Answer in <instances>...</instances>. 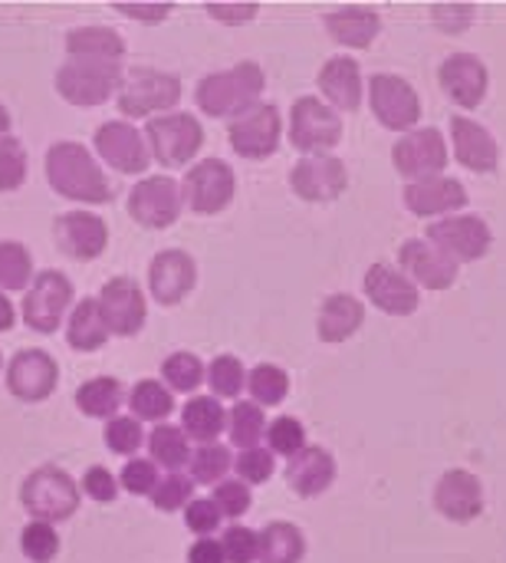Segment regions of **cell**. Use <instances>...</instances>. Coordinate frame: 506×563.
<instances>
[{
	"label": "cell",
	"mask_w": 506,
	"mask_h": 563,
	"mask_svg": "<svg viewBox=\"0 0 506 563\" xmlns=\"http://www.w3.org/2000/svg\"><path fill=\"white\" fill-rule=\"evenodd\" d=\"M339 475V465L329 449L323 445H306L293 459H286V485L293 488L296 498H319L333 488Z\"/></svg>",
	"instance_id": "obj_27"
},
{
	"label": "cell",
	"mask_w": 506,
	"mask_h": 563,
	"mask_svg": "<svg viewBox=\"0 0 506 563\" xmlns=\"http://www.w3.org/2000/svg\"><path fill=\"white\" fill-rule=\"evenodd\" d=\"M46 181L49 188L79 205H109L112 185L99 168L95 155L79 142H53L46 148Z\"/></svg>",
	"instance_id": "obj_1"
},
{
	"label": "cell",
	"mask_w": 506,
	"mask_h": 563,
	"mask_svg": "<svg viewBox=\"0 0 506 563\" xmlns=\"http://www.w3.org/2000/svg\"><path fill=\"white\" fill-rule=\"evenodd\" d=\"M234 468V455L227 445L221 442H211V445H198L191 452V462H188V475L194 485H217L227 478V472Z\"/></svg>",
	"instance_id": "obj_40"
},
{
	"label": "cell",
	"mask_w": 506,
	"mask_h": 563,
	"mask_svg": "<svg viewBox=\"0 0 506 563\" xmlns=\"http://www.w3.org/2000/svg\"><path fill=\"white\" fill-rule=\"evenodd\" d=\"M204 379H207V366H204L194 353H188V350L171 353V356L161 363V383H165L171 393L194 396V393L201 389Z\"/></svg>",
	"instance_id": "obj_39"
},
{
	"label": "cell",
	"mask_w": 506,
	"mask_h": 563,
	"mask_svg": "<svg viewBox=\"0 0 506 563\" xmlns=\"http://www.w3.org/2000/svg\"><path fill=\"white\" fill-rule=\"evenodd\" d=\"M398 264H402L405 277L415 287H425V290H448V287H454L458 271H461V264H454L451 257H445L425 238H408L398 247Z\"/></svg>",
	"instance_id": "obj_22"
},
{
	"label": "cell",
	"mask_w": 506,
	"mask_h": 563,
	"mask_svg": "<svg viewBox=\"0 0 506 563\" xmlns=\"http://www.w3.org/2000/svg\"><path fill=\"white\" fill-rule=\"evenodd\" d=\"M191 498H194V482H191V475H184V472H168V475H161V482H158L155 492H151V505H155L158 511H165V515L184 511Z\"/></svg>",
	"instance_id": "obj_47"
},
{
	"label": "cell",
	"mask_w": 506,
	"mask_h": 563,
	"mask_svg": "<svg viewBox=\"0 0 506 563\" xmlns=\"http://www.w3.org/2000/svg\"><path fill=\"white\" fill-rule=\"evenodd\" d=\"M188 563H227L221 541L214 538H198L188 551Z\"/></svg>",
	"instance_id": "obj_58"
},
{
	"label": "cell",
	"mask_w": 506,
	"mask_h": 563,
	"mask_svg": "<svg viewBox=\"0 0 506 563\" xmlns=\"http://www.w3.org/2000/svg\"><path fill=\"white\" fill-rule=\"evenodd\" d=\"M198 284V264L188 251H158L148 264V294L161 307H178Z\"/></svg>",
	"instance_id": "obj_20"
},
{
	"label": "cell",
	"mask_w": 506,
	"mask_h": 563,
	"mask_svg": "<svg viewBox=\"0 0 506 563\" xmlns=\"http://www.w3.org/2000/svg\"><path fill=\"white\" fill-rule=\"evenodd\" d=\"M227 432H230V445L234 449H257L267 435V416H263V406L250 402V399H240L230 406V416H227Z\"/></svg>",
	"instance_id": "obj_38"
},
{
	"label": "cell",
	"mask_w": 506,
	"mask_h": 563,
	"mask_svg": "<svg viewBox=\"0 0 506 563\" xmlns=\"http://www.w3.org/2000/svg\"><path fill=\"white\" fill-rule=\"evenodd\" d=\"M99 310L102 320L109 327L112 336L119 340H132L142 333L145 320H148V300L145 290L138 287V280L132 277H112L102 290H99Z\"/></svg>",
	"instance_id": "obj_15"
},
{
	"label": "cell",
	"mask_w": 506,
	"mask_h": 563,
	"mask_svg": "<svg viewBox=\"0 0 506 563\" xmlns=\"http://www.w3.org/2000/svg\"><path fill=\"white\" fill-rule=\"evenodd\" d=\"M349 185V168L339 155H303L293 172H290V188L310 201V205H326L336 201Z\"/></svg>",
	"instance_id": "obj_17"
},
{
	"label": "cell",
	"mask_w": 506,
	"mask_h": 563,
	"mask_svg": "<svg viewBox=\"0 0 506 563\" xmlns=\"http://www.w3.org/2000/svg\"><path fill=\"white\" fill-rule=\"evenodd\" d=\"M316 86H319L323 99L336 112H356L362 106L366 82H362L359 63L352 56H333V59H326L323 69H319V76H316Z\"/></svg>",
	"instance_id": "obj_28"
},
{
	"label": "cell",
	"mask_w": 506,
	"mask_h": 563,
	"mask_svg": "<svg viewBox=\"0 0 506 563\" xmlns=\"http://www.w3.org/2000/svg\"><path fill=\"white\" fill-rule=\"evenodd\" d=\"M125 399H128V389L115 376H95V379H89V383H82L76 389L79 412L89 416V419H102V422L115 419L122 412Z\"/></svg>",
	"instance_id": "obj_34"
},
{
	"label": "cell",
	"mask_w": 506,
	"mask_h": 563,
	"mask_svg": "<svg viewBox=\"0 0 506 563\" xmlns=\"http://www.w3.org/2000/svg\"><path fill=\"white\" fill-rule=\"evenodd\" d=\"M260 10V3H250V0H240V3H224V0H211L207 3V13L214 20H224V23H247L254 20Z\"/></svg>",
	"instance_id": "obj_57"
},
{
	"label": "cell",
	"mask_w": 506,
	"mask_h": 563,
	"mask_svg": "<svg viewBox=\"0 0 506 563\" xmlns=\"http://www.w3.org/2000/svg\"><path fill=\"white\" fill-rule=\"evenodd\" d=\"M181 432L191 445H211L227 432V409L214 396H191L181 406Z\"/></svg>",
	"instance_id": "obj_31"
},
{
	"label": "cell",
	"mask_w": 506,
	"mask_h": 563,
	"mask_svg": "<svg viewBox=\"0 0 506 563\" xmlns=\"http://www.w3.org/2000/svg\"><path fill=\"white\" fill-rule=\"evenodd\" d=\"M425 241H431L454 264H471V261H481L491 251L494 234H491V228H487V221L481 214L464 211V214H448V218L431 221Z\"/></svg>",
	"instance_id": "obj_10"
},
{
	"label": "cell",
	"mask_w": 506,
	"mask_h": 563,
	"mask_svg": "<svg viewBox=\"0 0 506 563\" xmlns=\"http://www.w3.org/2000/svg\"><path fill=\"white\" fill-rule=\"evenodd\" d=\"M438 82L441 89L448 92L451 102H458L461 109H477L491 89V73H487V63L477 56V53H451L441 69H438Z\"/></svg>",
	"instance_id": "obj_21"
},
{
	"label": "cell",
	"mask_w": 506,
	"mask_h": 563,
	"mask_svg": "<svg viewBox=\"0 0 506 563\" xmlns=\"http://www.w3.org/2000/svg\"><path fill=\"white\" fill-rule=\"evenodd\" d=\"M181 195H184L188 211L221 214L224 208H230V201L237 195L234 168L224 158H201L194 168H188V175L181 181Z\"/></svg>",
	"instance_id": "obj_11"
},
{
	"label": "cell",
	"mask_w": 506,
	"mask_h": 563,
	"mask_svg": "<svg viewBox=\"0 0 506 563\" xmlns=\"http://www.w3.org/2000/svg\"><path fill=\"white\" fill-rule=\"evenodd\" d=\"M125 406H128V412H132L138 422H155V426H161V422L175 412V393H171L161 379H138V383L128 389Z\"/></svg>",
	"instance_id": "obj_36"
},
{
	"label": "cell",
	"mask_w": 506,
	"mask_h": 563,
	"mask_svg": "<svg viewBox=\"0 0 506 563\" xmlns=\"http://www.w3.org/2000/svg\"><path fill=\"white\" fill-rule=\"evenodd\" d=\"M234 472L244 485H267L277 472V455L263 445L244 449L240 455H234Z\"/></svg>",
	"instance_id": "obj_49"
},
{
	"label": "cell",
	"mask_w": 506,
	"mask_h": 563,
	"mask_svg": "<svg viewBox=\"0 0 506 563\" xmlns=\"http://www.w3.org/2000/svg\"><path fill=\"white\" fill-rule=\"evenodd\" d=\"M26 148L16 135H3L0 139V195L16 191L26 181Z\"/></svg>",
	"instance_id": "obj_48"
},
{
	"label": "cell",
	"mask_w": 506,
	"mask_h": 563,
	"mask_svg": "<svg viewBox=\"0 0 506 563\" xmlns=\"http://www.w3.org/2000/svg\"><path fill=\"white\" fill-rule=\"evenodd\" d=\"M435 511L454 525H471L484 515V485L474 472L451 468L435 485Z\"/></svg>",
	"instance_id": "obj_23"
},
{
	"label": "cell",
	"mask_w": 506,
	"mask_h": 563,
	"mask_svg": "<svg viewBox=\"0 0 506 563\" xmlns=\"http://www.w3.org/2000/svg\"><path fill=\"white\" fill-rule=\"evenodd\" d=\"M468 188L451 175H435L405 185V208L418 218H448L468 208Z\"/></svg>",
	"instance_id": "obj_24"
},
{
	"label": "cell",
	"mask_w": 506,
	"mask_h": 563,
	"mask_svg": "<svg viewBox=\"0 0 506 563\" xmlns=\"http://www.w3.org/2000/svg\"><path fill=\"white\" fill-rule=\"evenodd\" d=\"M366 323V303L352 294H333L323 300L316 317V333L323 343H346Z\"/></svg>",
	"instance_id": "obj_30"
},
{
	"label": "cell",
	"mask_w": 506,
	"mask_h": 563,
	"mask_svg": "<svg viewBox=\"0 0 506 563\" xmlns=\"http://www.w3.org/2000/svg\"><path fill=\"white\" fill-rule=\"evenodd\" d=\"M20 551L30 563H53L59 554V534L56 525H43V521H30L20 531Z\"/></svg>",
	"instance_id": "obj_45"
},
{
	"label": "cell",
	"mask_w": 506,
	"mask_h": 563,
	"mask_svg": "<svg viewBox=\"0 0 506 563\" xmlns=\"http://www.w3.org/2000/svg\"><path fill=\"white\" fill-rule=\"evenodd\" d=\"M227 132H230V148L240 158L260 162V158H270L280 148L283 119H280V109L273 102H257L244 115L230 119Z\"/></svg>",
	"instance_id": "obj_14"
},
{
	"label": "cell",
	"mask_w": 506,
	"mask_h": 563,
	"mask_svg": "<svg viewBox=\"0 0 506 563\" xmlns=\"http://www.w3.org/2000/svg\"><path fill=\"white\" fill-rule=\"evenodd\" d=\"M323 26L329 30V36L349 49H366L375 43V36L382 33V16L372 7H336L323 16Z\"/></svg>",
	"instance_id": "obj_29"
},
{
	"label": "cell",
	"mask_w": 506,
	"mask_h": 563,
	"mask_svg": "<svg viewBox=\"0 0 506 563\" xmlns=\"http://www.w3.org/2000/svg\"><path fill=\"white\" fill-rule=\"evenodd\" d=\"M95 142V152L99 158L115 168L119 175H142L151 162L148 155V142H145V132L135 129L128 119H112V122H102L92 135Z\"/></svg>",
	"instance_id": "obj_16"
},
{
	"label": "cell",
	"mask_w": 506,
	"mask_h": 563,
	"mask_svg": "<svg viewBox=\"0 0 506 563\" xmlns=\"http://www.w3.org/2000/svg\"><path fill=\"white\" fill-rule=\"evenodd\" d=\"M82 492L79 482H72V475L59 465H40L23 478L20 488V505L30 515V521H43V525H63L79 511Z\"/></svg>",
	"instance_id": "obj_3"
},
{
	"label": "cell",
	"mask_w": 506,
	"mask_h": 563,
	"mask_svg": "<svg viewBox=\"0 0 506 563\" xmlns=\"http://www.w3.org/2000/svg\"><path fill=\"white\" fill-rule=\"evenodd\" d=\"M109 340H112V333H109V327L102 320L99 300L95 297L79 300L69 310V320H66V343H69V350H76V353H95Z\"/></svg>",
	"instance_id": "obj_32"
},
{
	"label": "cell",
	"mask_w": 506,
	"mask_h": 563,
	"mask_svg": "<svg viewBox=\"0 0 506 563\" xmlns=\"http://www.w3.org/2000/svg\"><path fill=\"white\" fill-rule=\"evenodd\" d=\"M286 135L300 155H329L342 142V115L323 96H300L290 109Z\"/></svg>",
	"instance_id": "obj_6"
},
{
	"label": "cell",
	"mask_w": 506,
	"mask_h": 563,
	"mask_svg": "<svg viewBox=\"0 0 506 563\" xmlns=\"http://www.w3.org/2000/svg\"><path fill=\"white\" fill-rule=\"evenodd\" d=\"M72 297H76V287L63 271L36 274L33 284L23 294V310H20L23 323L33 333H43V336L56 333L59 327H66V313H69Z\"/></svg>",
	"instance_id": "obj_8"
},
{
	"label": "cell",
	"mask_w": 506,
	"mask_h": 563,
	"mask_svg": "<svg viewBox=\"0 0 506 563\" xmlns=\"http://www.w3.org/2000/svg\"><path fill=\"white\" fill-rule=\"evenodd\" d=\"M214 399H237L247 389V369L237 356H217L207 363V379Z\"/></svg>",
	"instance_id": "obj_43"
},
{
	"label": "cell",
	"mask_w": 506,
	"mask_h": 563,
	"mask_svg": "<svg viewBox=\"0 0 506 563\" xmlns=\"http://www.w3.org/2000/svg\"><path fill=\"white\" fill-rule=\"evenodd\" d=\"M369 106L372 115L379 119V125L392 129V132H412L421 119V96L418 89L395 73H375L369 79Z\"/></svg>",
	"instance_id": "obj_9"
},
{
	"label": "cell",
	"mask_w": 506,
	"mask_h": 563,
	"mask_svg": "<svg viewBox=\"0 0 506 563\" xmlns=\"http://www.w3.org/2000/svg\"><path fill=\"white\" fill-rule=\"evenodd\" d=\"M33 257L20 241H0V290H26L33 284Z\"/></svg>",
	"instance_id": "obj_42"
},
{
	"label": "cell",
	"mask_w": 506,
	"mask_h": 563,
	"mask_svg": "<svg viewBox=\"0 0 506 563\" xmlns=\"http://www.w3.org/2000/svg\"><path fill=\"white\" fill-rule=\"evenodd\" d=\"M158 482H161V472H158V465L151 459H128L122 475H119L122 492H128L135 498H151Z\"/></svg>",
	"instance_id": "obj_50"
},
{
	"label": "cell",
	"mask_w": 506,
	"mask_h": 563,
	"mask_svg": "<svg viewBox=\"0 0 506 563\" xmlns=\"http://www.w3.org/2000/svg\"><path fill=\"white\" fill-rule=\"evenodd\" d=\"M184 211V195L181 181L171 175H148L128 191V214L135 224L148 231H165L171 228Z\"/></svg>",
	"instance_id": "obj_12"
},
{
	"label": "cell",
	"mask_w": 506,
	"mask_h": 563,
	"mask_svg": "<svg viewBox=\"0 0 506 563\" xmlns=\"http://www.w3.org/2000/svg\"><path fill=\"white\" fill-rule=\"evenodd\" d=\"M59 386V366L43 350H20L7 363V393L20 402H43Z\"/></svg>",
	"instance_id": "obj_18"
},
{
	"label": "cell",
	"mask_w": 506,
	"mask_h": 563,
	"mask_svg": "<svg viewBox=\"0 0 506 563\" xmlns=\"http://www.w3.org/2000/svg\"><path fill=\"white\" fill-rule=\"evenodd\" d=\"M184 525H188L191 534L211 538V534H217V528L224 525V515H221V508L214 505V498H191L188 508H184Z\"/></svg>",
	"instance_id": "obj_53"
},
{
	"label": "cell",
	"mask_w": 506,
	"mask_h": 563,
	"mask_svg": "<svg viewBox=\"0 0 506 563\" xmlns=\"http://www.w3.org/2000/svg\"><path fill=\"white\" fill-rule=\"evenodd\" d=\"M260 551L257 563H303L306 558V538L290 521H273L263 531H257Z\"/></svg>",
	"instance_id": "obj_35"
},
{
	"label": "cell",
	"mask_w": 506,
	"mask_h": 563,
	"mask_svg": "<svg viewBox=\"0 0 506 563\" xmlns=\"http://www.w3.org/2000/svg\"><path fill=\"white\" fill-rule=\"evenodd\" d=\"M474 20V3H435V23L441 30H464Z\"/></svg>",
	"instance_id": "obj_56"
},
{
	"label": "cell",
	"mask_w": 506,
	"mask_h": 563,
	"mask_svg": "<svg viewBox=\"0 0 506 563\" xmlns=\"http://www.w3.org/2000/svg\"><path fill=\"white\" fill-rule=\"evenodd\" d=\"M53 241L56 247L72 261H95L109 247V228L95 211H66L53 221Z\"/></svg>",
	"instance_id": "obj_19"
},
{
	"label": "cell",
	"mask_w": 506,
	"mask_h": 563,
	"mask_svg": "<svg viewBox=\"0 0 506 563\" xmlns=\"http://www.w3.org/2000/svg\"><path fill=\"white\" fill-rule=\"evenodd\" d=\"M66 53L69 59L119 63L125 56V40L112 26H76L66 33Z\"/></svg>",
	"instance_id": "obj_33"
},
{
	"label": "cell",
	"mask_w": 506,
	"mask_h": 563,
	"mask_svg": "<svg viewBox=\"0 0 506 563\" xmlns=\"http://www.w3.org/2000/svg\"><path fill=\"white\" fill-rule=\"evenodd\" d=\"M13 320H16V310H13L10 297L0 290V333H7V330L13 327Z\"/></svg>",
	"instance_id": "obj_59"
},
{
	"label": "cell",
	"mask_w": 506,
	"mask_h": 563,
	"mask_svg": "<svg viewBox=\"0 0 506 563\" xmlns=\"http://www.w3.org/2000/svg\"><path fill=\"white\" fill-rule=\"evenodd\" d=\"M115 102H119V112L128 119H148V115L155 119V115L175 112V106L181 102V79L165 69L132 66L122 76Z\"/></svg>",
	"instance_id": "obj_4"
},
{
	"label": "cell",
	"mask_w": 506,
	"mask_h": 563,
	"mask_svg": "<svg viewBox=\"0 0 506 563\" xmlns=\"http://www.w3.org/2000/svg\"><path fill=\"white\" fill-rule=\"evenodd\" d=\"M451 142H454V158L464 168H471L477 175L497 172V165H501V145L494 139V132L487 125H481L477 119L454 115L451 119Z\"/></svg>",
	"instance_id": "obj_26"
},
{
	"label": "cell",
	"mask_w": 506,
	"mask_h": 563,
	"mask_svg": "<svg viewBox=\"0 0 506 563\" xmlns=\"http://www.w3.org/2000/svg\"><path fill=\"white\" fill-rule=\"evenodd\" d=\"M119 13H125V16H132V20H145V23H158V20H165L175 7H171V0H115L112 3Z\"/></svg>",
	"instance_id": "obj_55"
},
{
	"label": "cell",
	"mask_w": 506,
	"mask_h": 563,
	"mask_svg": "<svg viewBox=\"0 0 506 563\" xmlns=\"http://www.w3.org/2000/svg\"><path fill=\"white\" fill-rule=\"evenodd\" d=\"M263 89H267V76L260 63L244 59L230 69L207 73L194 89V102L211 119H227V115L237 119L260 102Z\"/></svg>",
	"instance_id": "obj_2"
},
{
	"label": "cell",
	"mask_w": 506,
	"mask_h": 563,
	"mask_svg": "<svg viewBox=\"0 0 506 563\" xmlns=\"http://www.w3.org/2000/svg\"><path fill=\"white\" fill-rule=\"evenodd\" d=\"M263 439H267V449L273 455H280V459H293L296 452L306 449V429L293 416H280V419L267 422V435Z\"/></svg>",
	"instance_id": "obj_46"
},
{
	"label": "cell",
	"mask_w": 506,
	"mask_h": 563,
	"mask_svg": "<svg viewBox=\"0 0 506 563\" xmlns=\"http://www.w3.org/2000/svg\"><path fill=\"white\" fill-rule=\"evenodd\" d=\"M247 393L257 406H280L290 396V376L273 363H260L247 373Z\"/></svg>",
	"instance_id": "obj_41"
},
{
	"label": "cell",
	"mask_w": 506,
	"mask_h": 563,
	"mask_svg": "<svg viewBox=\"0 0 506 563\" xmlns=\"http://www.w3.org/2000/svg\"><path fill=\"white\" fill-rule=\"evenodd\" d=\"M366 297L389 317H412L421 303L418 287L392 264H372L366 271Z\"/></svg>",
	"instance_id": "obj_25"
},
{
	"label": "cell",
	"mask_w": 506,
	"mask_h": 563,
	"mask_svg": "<svg viewBox=\"0 0 506 563\" xmlns=\"http://www.w3.org/2000/svg\"><path fill=\"white\" fill-rule=\"evenodd\" d=\"M119 478L105 468V465H92V468H86V475H82V482H79V492L86 495V498H92L95 505H112L115 498H119Z\"/></svg>",
	"instance_id": "obj_54"
},
{
	"label": "cell",
	"mask_w": 506,
	"mask_h": 563,
	"mask_svg": "<svg viewBox=\"0 0 506 563\" xmlns=\"http://www.w3.org/2000/svg\"><path fill=\"white\" fill-rule=\"evenodd\" d=\"M145 142H148V155L161 165V168H181L188 165L201 145H204V129L198 122V115L191 112H165L145 122Z\"/></svg>",
	"instance_id": "obj_5"
},
{
	"label": "cell",
	"mask_w": 506,
	"mask_h": 563,
	"mask_svg": "<svg viewBox=\"0 0 506 563\" xmlns=\"http://www.w3.org/2000/svg\"><path fill=\"white\" fill-rule=\"evenodd\" d=\"M221 548L227 563H257V551H260V538L257 531L244 528V525H230L221 534Z\"/></svg>",
	"instance_id": "obj_52"
},
{
	"label": "cell",
	"mask_w": 506,
	"mask_h": 563,
	"mask_svg": "<svg viewBox=\"0 0 506 563\" xmlns=\"http://www.w3.org/2000/svg\"><path fill=\"white\" fill-rule=\"evenodd\" d=\"M0 366H3V356H0Z\"/></svg>",
	"instance_id": "obj_61"
},
{
	"label": "cell",
	"mask_w": 506,
	"mask_h": 563,
	"mask_svg": "<svg viewBox=\"0 0 506 563\" xmlns=\"http://www.w3.org/2000/svg\"><path fill=\"white\" fill-rule=\"evenodd\" d=\"M191 439L181 432V426H168V422H161V426H155L151 432H148V455H151V462L158 465V468H165V472H181V468H188V462H191Z\"/></svg>",
	"instance_id": "obj_37"
},
{
	"label": "cell",
	"mask_w": 506,
	"mask_h": 563,
	"mask_svg": "<svg viewBox=\"0 0 506 563\" xmlns=\"http://www.w3.org/2000/svg\"><path fill=\"white\" fill-rule=\"evenodd\" d=\"M3 135H10V112H7V106L0 102V139Z\"/></svg>",
	"instance_id": "obj_60"
},
{
	"label": "cell",
	"mask_w": 506,
	"mask_h": 563,
	"mask_svg": "<svg viewBox=\"0 0 506 563\" xmlns=\"http://www.w3.org/2000/svg\"><path fill=\"white\" fill-rule=\"evenodd\" d=\"M102 439H105V449H109L112 455L132 459V455H138V449L145 445V429H142V422H138L135 416H122V412H119L115 419L105 422Z\"/></svg>",
	"instance_id": "obj_44"
},
{
	"label": "cell",
	"mask_w": 506,
	"mask_h": 563,
	"mask_svg": "<svg viewBox=\"0 0 506 563\" xmlns=\"http://www.w3.org/2000/svg\"><path fill=\"white\" fill-rule=\"evenodd\" d=\"M214 505L221 508V515L227 518V521H240L247 511H250V485H244L240 478H224V482H217L214 485Z\"/></svg>",
	"instance_id": "obj_51"
},
{
	"label": "cell",
	"mask_w": 506,
	"mask_h": 563,
	"mask_svg": "<svg viewBox=\"0 0 506 563\" xmlns=\"http://www.w3.org/2000/svg\"><path fill=\"white\" fill-rule=\"evenodd\" d=\"M122 63H99V59H69L56 69V92L69 106H102L119 96L122 86Z\"/></svg>",
	"instance_id": "obj_7"
},
{
	"label": "cell",
	"mask_w": 506,
	"mask_h": 563,
	"mask_svg": "<svg viewBox=\"0 0 506 563\" xmlns=\"http://www.w3.org/2000/svg\"><path fill=\"white\" fill-rule=\"evenodd\" d=\"M448 142L441 135V129H412L405 132L395 148H392V162H395V172L405 178V181H421V178H435V175H445L448 168Z\"/></svg>",
	"instance_id": "obj_13"
}]
</instances>
